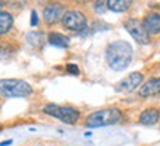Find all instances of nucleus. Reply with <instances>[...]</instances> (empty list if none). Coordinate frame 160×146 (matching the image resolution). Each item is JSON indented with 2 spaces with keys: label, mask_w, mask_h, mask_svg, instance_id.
I'll return each instance as SVG.
<instances>
[{
  "label": "nucleus",
  "mask_w": 160,
  "mask_h": 146,
  "mask_svg": "<svg viewBox=\"0 0 160 146\" xmlns=\"http://www.w3.org/2000/svg\"><path fill=\"white\" fill-rule=\"evenodd\" d=\"M47 41H49L52 45H54V47H60V48L69 47V38L66 35L60 34V32H52V34H49Z\"/></svg>",
  "instance_id": "13"
},
{
  "label": "nucleus",
  "mask_w": 160,
  "mask_h": 146,
  "mask_svg": "<svg viewBox=\"0 0 160 146\" xmlns=\"http://www.w3.org/2000/svg\"><path fill=\"white\" fill-rule=\"evenodd\" d=\"M15 48L9 44H0V60H8L13 56Z\"/></svg>",
  "instance_id": "16"
},
{
  "label": "nucleus",
  "mask_w": 160,
  "mask_h": 146,
  "mask_svg": "<svg viewBox=\"0 0 160 146\" xmlns=\"http://www.w3.org/2000/svg\"><path fill=\"white\" fill-rule=\"evenodd\" d=\"M142 79H144L142 73L140 72L129 73L128 76H125L121 82L118 83L116 91H119V92H131V91H134L135 88H138L142 83Z\"/></svg>",
  "instance_id": "7"
},
{
  "label": "nucleus",
  "mask_w": 160,
  "mask_h": 146,
  "mask_svg": "<svg viewBox=\"0 0 160 146\" xmlns=\"http://www.w3.org/2000/svg\"><path fill=\"white\" fill-rule=\"evenodd\" d=\"M132 2L129 0H109L106 2L107 9L113 10V12H118V13H122V12H126V10L131 7Z\"/></svg>",
  "instance_id": "14"
},
{
  "label": "nucleus",
  "mask_w": 160,
  "mask_h": 146,
  "mask_svg": "<svg viewBox=\"0 0 160 146\" xmlns=\"http://www.w3.org/2000/svg\"><path fill=\"white\" fill-rule=\"evenodd\" d=\"M160 94V78H151L148 79L142 86L140 88L141 97H153Z\"/></svg>",
  "instance_id": "11"
},
{
  "label": "nucleus",
  "mask_w": 160,
  "mask_h": 146,
  "mask_svg": "<svg viewBox=\"0 0 160 146\" xmlns=\"http://www.w3.org/2000/svg\"><path fill=\"white\" fill-rule=\"evenodd\" d=\"M125 28L126 31L129 32L132 38L135 39L138 44H148L150 43V35L146 31V28L142 26V22L140 19H135V18H131L125 22Z\"/></svg>",
  "instance_id": "6"
},
{
  "label": "nucleus",
  "mask_w": 160,
  "mask_h": 146,
  "mask_svg": "<svg viewBox=\"0 0 160 146\" xmlns=\"http://www.w3.org/2000/svg\"><path fill=\"white\" fill-rule=\"evenodd\" d=\"M32 94V86L22 79H0V97L25 98Z\"/></svg>",
  "instance_id": "3"
},
{
  "label": "nucleus",
  "mask_w": 160,
  "mask_h": 146,
  "mask_svg": "<svg viewBox=\"0 0 160 146\" xmlns=\"http://www.w3.org/2000/svg\"><path fill=\"white\" fill-rule=\"evenodd\" d=\"M94 7H96V10L97 12H103V10L106 9V2H97V3H94Z\"/></svg>",
  "instance_id": "18"
},
{
  "label": "nucleus",
  "mask_w": 160,
  "mask_h": 146,
  "mask_svg": "<svg viewBox=\"0 0 160 146\" xmlns=\"http://www.w3.org/2000/svg\"><path fill=\"white\" fill-rule=\"evenodd\" d=\"M12 26H13V16L9 12L0 10V35L9 32Z\"/></svg>",
  "instance_id": "12"
},
{
  "label": "nucleus",
  "mask_w": 160,
  "mask_h": 146,
  "mask_svg": "<svg viewBox=\"0 0 160 146\" xmlns=\"http://www.w3.org/2000/svg\"><path fill=\"white\" fill-rule=\"evenodd\" d=\"M65 13V7L60 3H49L43 10V18L49 25L56 24L59 19H62Z\"/></svg>",
  "instance_id": "8"
},
{
  "label": "nucleus",
  "mask_w": 160,
  "mask_h": 146,
  "mask_svg": "<svg viewBox=\"0 0 160 146\" xmlns=\"http://www.w3.org/2000/svg\"><path fill=\"white\" fill-rule=\"evenodd\" d=\"M66 70H68L69 75H73V76H78V75H79V69H78L77 64H73V63H69L68 66H66Z\"/></svg>",
  "instance_id": "17"
},
{
  "label": "nucleus",
  "mask_w": 160,
  "mask_h": 146,
  "mask_svg": "<svg viewBox=\"0 0 160 146\" xmlns=\"http://www.w3.org/2000/svg\"><path fill=\"white\" fill-rule=\"evenodd\" d=\"M10 143H12V140H6V142H2L0 146H8V145H10Z\"/></svg>",
  "instance_id": "20"
},
{
  "label": "nucleus",
  "mask_w": 160,
  "mask_h": 146,
  "mask_svg": "<svg viewBox=\"0 0 160 146\" xmlns=\"http://www.w3.org/2000/svg\"><path fill=\"white\" fill-rule=\"evenodd\" d=\"M122 120V111L116 107L103 108L98 111L91 112L85 120V124L88 127H104L116 124Z\"/></svg>",
  "instance_id": "2"
},
{
  "label": "nucleus",
  "mask_w": 160,
  "mask_h": 146,
  "mask_svg": "<svg viewBox=\"0 0 160 146\" xmlns=\"http://www.w3.org/2000/svg\"><path fill=\"white\" fill-rule=\"evenodd\" d=\"M140 123L144 126H154L156 123H159L160 120V110L156 107H150L142 110V112L140 114Z\"/></svg>",
  "instance_id": "9"
},
{
  "label": "nucleus",
  "mask_w": 160,
  "mask_h": 146,
  "mask_svg": "<svg viewBox=\"0 0 160 146\" xmlns=\"http://www.w3.org/2000/svg\"><path fill=\"white\" fill-rule=\"evenodd\" d=\"M44 114L50 117H54L60 121L66 124H75L79 120V111L73 107H66V105H58V104H47L43 108Z\"/></svg>",
  "instance_id": "4"
},
{
  "label": "nucleus",
  "mask_w": 160,
  "mask_h": 146,
  "mask_svg": "<svg viewBox=\"0 0 160 146\" xmlns=\"http://www.w3.org/2000/svg\"><path fill=\"white\" fill-rule=\"evenodd\" d=\"M142 22V26L146 28V31L148 34H160V15L156 13V12H151V13L146 15L144 21Z\"/></svg>",
  "instance_id": "10"
},
{
  "label": "nucleus",
  "mask_w": 160,
  "mask_h": 146,
  "mask_svg": "<svg viewBox=\"0 0 160 146\" xmlns=\"http://www.w3.org/2000/svg\"><path fill=\"white\" fill-rule=\"evenodd\" d=\"M37 24H38V16H37V12L32 10L31 12V26H37Z\"/></svg>",
  "instance_id": "19"
},
{
  "label": "nucleus",
  "mask_w": 160,
  "mask_h": 146,
  "mask_svg": "<svg viewBox=\"0 0 160 146\" xmlns=\"http://www.w3.org/2000/svg\"><path fill=\"white\" fill-rule=\"evenodd\" d=\"M134 56V50L132 45L126 41H113L107 45L106 48V60L107 64L110 66L113 70L121 72L125 70L132 60Z\"/></svg>",
  "instance_id": "1"
},
{
  "label": "nucleus",
  "mask_w": 160,
  "mask_h": 146,
  "mask_svg": "<svg viewBox=\"0 0 160 146\" xmlns=\"http://www.w3.org/2000/svg\"><path fill=\"white\" fill-rule=\"evenodd\" d=\"M27 41H28L29 45H32L35 48H38L44 44L46 41V37H44L43 32H37V31H32V32H29L27 35Z\"/></svg>",
  "instance_id": "15"
},
{
  "label": "nucleus",
  "mask_w": 160,
  "mask_h": 146,
  "mask_svg": "<svg viewBox=\"0 0 160 146\" xmlns=\"http://www.w3.org/2000/svg\"><path fill=\"white\" fill-rule=\"evenodd\" d=\"M0 6H2V2H0Z\"/></svg>",
  "instance_id": "22"
},
{
  "label": "nucleus",
  "mask_w": 160,
  "mask_h": 146,
  "mask_svg": "<svg viewBox=\"0 0 160 146\" xmlns=\"http://www.w3.org/2000/svg\"><path fill=\"white\" fill-rule=\"evenodd\" d=\"M2 130H3V126H2V124H0V131H2Z\"/></svg>",
  "instance_id": "21"
},
{
  "label": "nucleus",
  "mask_w": 160,
  "mask_h": 146,
  "mask_svg": "<svg viewBox=\"0 0 160 146\" xmlns=\"http://www.w3.org/2000/svg\"><path fill=\"white\" fill-rule=\"evenodd\" d=\"M62 24L69 31L79 32V31H84L87 28V18L79 10H68L62 16Z\"/></svg>",
  "instance_id": "5"
}]
</instances>
